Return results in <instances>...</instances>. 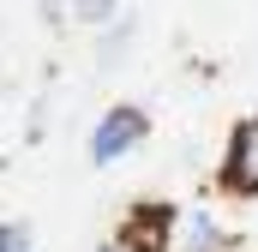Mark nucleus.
<instances>
[{"mask_svg":"<svg viewBox=\"0 0 258 252\" xmlns=\"http://www.w3.org/2000/svg\"><path fill=\"white\" fill-rule=\"evenodd\" d=\"M144 138H150V114L138 102H114V108H102L96 126H90V162L96 168H120L126 156L144 150Z\"/></svg>","mask_w":258,"mask_h":252,"instance_id":"1","label":"nucleus"},{"mask_svg":"<svg viewBox=\"0 0 258 252\" xmlns=\"http://www.w3.org/2000/svg\"><path fill=\"white\" fill-rule=\"evenodd\" d=\"M216 186L228 192V198H258V114L228 126V144H222V156H216Z\"/></svg>","mask_w":258,"mask_h":252,"instance_id":"2","label":"nucleus"},{"mask_svg":"<svg viewBox=\"0 0 258 252\" xmlns=\"http://www.w3.org/2000/svg\"><path fill=\"white\" fill-rule=\"evenodd\" d=\"M36 12H42V24H48V30L72 24V0H36Z\"/></svg>","mask_w":258,"mask_h":252,"instance_id":"8","label":"nucleus"},{"mask_svg":"<svg viewBox=\"0 0 258 252\" xmlns=\"http://www.w3.org/2000/svg\"><path fill=\"white\" fill-rule=\"evenodd\" d=\"M132 42H138V18L120 12L108 30H96V60H102V66H120V60L132 54Z\"/></svg>","mask_w":258,"mask_h":252,"instance_id":"5","label":"nucleus"},{"mask_svg":"<svg viewBox=\"0 0 258 252\" xmlns=\"http://www.w3.org/2000/svg\"><path fill=\"white\" fill-rule=\"evenodd\" d=\"M96 252H132V246H126V240H120V234H114V240H102V246H96Z\"/></svg>","mask_w":258,"mask_h":252,"instance_id":"9","label":"nucleus"},{"mask_svg":"<svg viewBox=\"0 0 258 252\" xmlns=\"http://www.w3.org/2000/svg\"><path fill=\"white\" fill-rule=\"evenodd\" d=\"M120 12H126L120 0H72V24H84V30H108Z\"/></svg>","mask_w":258,"mask_h":252,"instance_id":"6","label":"nucleus"},{"mask_svg":"<svg viewBox=\"0 0 258 252\" xmlns=\"http://www.w3.org/2000/svg\"><path fill=\"white\" fill-rule=\"evenodd\" d=\"M0 252H36V234H30L24 216H6L0 222Z\"/></svg>","mask_w":258,"mask_h":252,"instance_id":"7","label":"nucleus"},{"mask_svg":"<svg viewBox=\"0 0 258 252\" xmlns=\"http://www.w3.org/2000/svg\"><path fill=\"white\" fill-rule=\"evenodd\" d=\"M120 240L132 252H174V240H180V210L168 198H138V204H126V216H120Z\"/></svg>","mask_w":258,"mask_h":252,"instance_id":"3","label":"nucleus"},{"mask_svg":"<svg viewBox=\"0 0 258 252\" xmlns=\"http://www.w3.org/2000/svg\"><path fill=\"white\" fill-rule=\"evenodd\" d=\"M174 252H234V234L210 216V210H186L180 216V240Z\"/></svg>","mask_w":258,"mask_h":252,"instance_id":"4","label":"nucleus"}]
</instances>
